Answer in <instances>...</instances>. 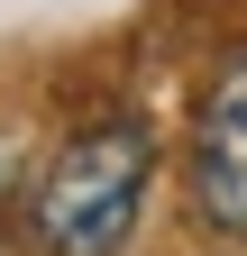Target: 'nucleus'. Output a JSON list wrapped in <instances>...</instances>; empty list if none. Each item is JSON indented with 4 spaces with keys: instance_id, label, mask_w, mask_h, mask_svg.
Here are the masks:
<instances>
[{
    "instance_id": "2",
    "label": "nucleus",
    "mask_w": 247,
    "mask_h": 256,
    "mask_svg": "<svg viewBox=\"0 0 247 256\" xmlns=\"http://www.w3.org/2000/svg\"><path fill=\"white\" fill-rule=\"evenodd\" d=\"M192 210H202V229L247 247V55H229L210 74L202 110H192Z\"/></svg>"
},
{
    "instance_id": "1",
    "label": "nucleus",
    "mask_w": 247,
    "mask_h": 256,
    "mask_svg": "<svg viewBox=\"0 0 247 256\" xmlns=\"http://www.w3.org/2000/svg\"><path fill=\"white\" fill-rule=\"evenodd\" d=\"M146 183H156V128L138 110H110L74 128L28 183V238L37 256H128Z\"/></svg>"
},
{
    "instance_id": "3",
    "label": "nucleus",
    "mask_w": 247,
    "mask_h": 256,
    "mask_svg": "<svg viewBox=\"0 0 247 256\" xmlns=\"http://www.w3.org/2000/svg\"><path fill=\"white\" fill-rule=\"evenodd\" d=\"M10 174H18V156H10V138H0V183H10Z\"/></svg>"
},
{
    "instance_id": "4",
    "label": "nucleus",
    "mask_w": 247,
    "mask_h": 256,
    "mask_svg": "<svg viewBox=\"0 0 247 256\" xmlns=\"http://www.w3.org/2000/svg\"><path fill=\"white\" fill-rule=\"evenodd\" d=\"M0 256H10V247H0Z\"/></svg>"
}]
</instances>
